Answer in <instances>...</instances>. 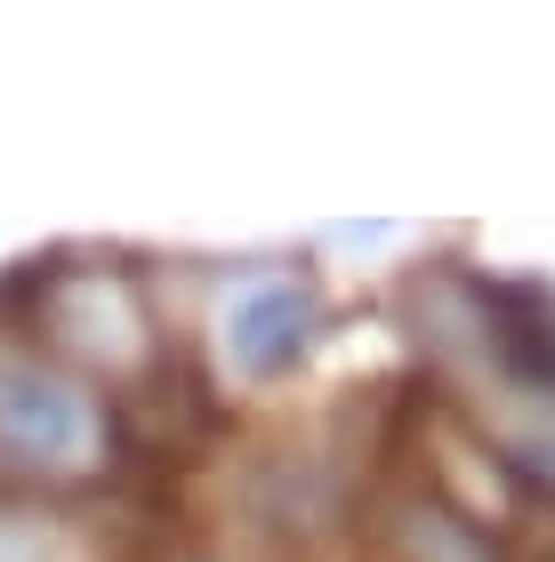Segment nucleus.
Listing matches in <instances>:
<instances>
[{
	"mask_svg": "<svg viewBox=\"0 0 555 562\" xmlns=\"http://www.w3.org/2000/svg\"><path fill=\"white\" fill-rule=\"evenodd\" d=\"M97 402L41 346H0V467L9 474H81L97 458Z\"/></svg>",
	"mask_w": 555,
	"mask_h": 562,
	"instance_id": "obj_1",
	"label": "nucleus"
},
{
	"mask_svg": "<svg viewBox=\"0 0 555 562\" xmlns=\"http://www.w3.org/2000/svg\"><path fill=\"white\" fill-rule=\"evenodd\" d=\"M41 329L57 353H73V362H89L106 378L137 370L154 353V314H145L137 281L121 266H65L41 290Z\"/></svg>",
	"mask_w": 555,
	"mask_h": 562,
	"instance_id": "obj_2",
	"label": "nucleus"
},
{
	"mask_svg": "<svg viewBox=\"0 0 555 562\" xmlns=\"http://www.w3.org/2000/svg\"><path fill=\"white\" fill-rule=\"evenodd\" d=\"M322 322H331V305H322L314 281L274 273V281H249V290L225 305L218 346H225V362H234L242 378H258V386H266V378H290L314 353Z\"/></svg>",
	"mask_w": 555,
	"mask_h": 562,
	"instance_id": "obj_3",
	"label": "nucleus"
},
{
	"mask_svg": "<svg viewBox=\"0 0 555 562\" xmlns=\"http://www.w3.org/2000/svg\"><path fill=\"white\" fill-rule=\"evenodd\" d=\"M378 539H387L395 562H499V547L484 539V522L459 515L443 491H395L378 506Z\"/></svg>",
	"mask_w": 555,
	"mask_h": 562,
	"instance_id": "obj_4",
	"label": "nucleus"
}]
</instances>
